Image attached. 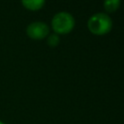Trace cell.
Instances as JSON below:
<instances>
[{
    "mask_svg": "<svg viewBox=\"0 0 124 124\" xmlns=\"http://www.w3.org/2000/svg\"><path fill=\"white\" fill-rule=\"evenodd\" d=\"M87 26L91 33L95 35H105L110 31L112 21L107 14L98 13L88 19Z\"/></svg>",
    "mask_w": 124,
    "mask_h": 124,
    "instance_id": "cell-1",
    "label": "cell"
},
{
    "mask_svg": "<svg viewBox=\"0 0 124 124\" xmlns=\"http://www.w3.org/2000/svg\"><path fill=\"white\" fill-rule=\"evenodd\" d=\"M75 26L74 16L67 12L57 13L51 20V27L57 34H67L73 30Z\"/></svg>",
    "mask_w": 124,
    "mask_h": 124,
    "instance_id": "cell-2",
    "label": "cell"
},
{
    "mask_svg": "<svg viewBox=\"0 0 124 124\" xmlns=\"http://www.w3.org/2000/svg\"><path fill=\"white\" fill-rule=\"evenodd\" d=\"M48 32H49L48 26L42 21L32 22L26 28V33L28 37L33 40H42L46 37Z\"/></svg>",
    "mask_w": 124,
    "mask_h": 124,
    "instance_id": "cell-3",
    "label": "cell"
},
{
    "mask_svg": "<svg viewBox=\"0 0 124 124\" xmlns=\"http://www.w3.org/2000/svg\"><path fill=\"white\" fill-rule=\"evenodd\" d=\"M45 1L46 0H21V3L26 9L31 11H37L44 6Z\"/></svg>",
    "mask_w": 124,
    "mask_h": 124,
    "instance_id": "cell-4",
    "label": "cell"
},
{
    "mask_svg": "<svg viewBox=\"0 0 124 124\" xmlns=\"http://www.w3.org/2000/svg\"><path fill=\"white\" fill-rule=\"evenodd\" d=\"M120 5V0H104V8L108 13L115 12Z\"/></svg>",
    "mask_w": 124,
    "mask_h": 124,
    "instance_id": "cell-5",
    "label": "cell"
},
{
    "mask_svg": "<svg viewBox=\"0 0 124 124\" xmlns=\"http://www.w3.org/2000/svg\"><path fill=\"white\" fill-rule=\"evenodd\" d=\"M47 44L49 46L54 47L59 44V37L57 34H51L47 39Z\"/></svg>",
    "mask_w": 124,
    "mask_h": 124,
    "instance_id": "cell-6",
    "label": "cell"
},
{
    "mask_svg": "<svg viewBox=\"0 0 124 124\" xmlns=\"http://www.w3.org/2000/svg\"><path fill=\"white\" fill-rule=\"evenodd\" d=\"M0 124H5V123H3V122H1V121H0Z\"/></svg>",
    "mask_w": 124,
    "mask_h": 124,
    "instance_id": "cell-7",
    "label": "cell"
}]
</instances>
